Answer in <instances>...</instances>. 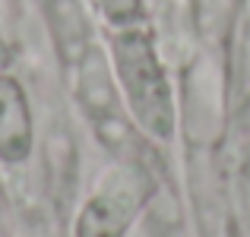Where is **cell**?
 Listing matches in <instances>:
<instances>
[{"label":"cell","instance_id":"6","mask_svg":"<svg viewBox=\"0 0 250 237\" xmlns=\"http://www.w3.org/2000/svg\"><path fill=\"white\" fill-rule=\"evenodd\" d=\"M98 16L108 29H127V25L146 22V0H95Z\"/></svg>","mask_w":250,"mask_h":237},{"label":"cell","instance_id":"2","mask_svg":"<svg viewBox=\"0 0 250 237\" xmlns=\"http://www.w3.org/2000/svg\"><path fill=\"white\" fill-rule=\"evenodd\" d=\"M155 174L143 161H114L76 212L73 237H127L146 209Z\"/></svg>","mask_w":250,"mask_h":237},{"label":"cell","instance_id":"7","mask_svg":"<svg viewBox=\"0 0 250 237\" xmlns=\"http://www.w3.org/2000/svg\"><path fill=\"white\" fill-rule=\"evenodd\" d=\"M6 63V41H3V32H0V70H3Z\"/></svg>","mask_w":250,"mask_h":237},{"label":"cell","instance_id":"1","mask_svg":"<svg viewBox=\"0 0 250 237\" xmlns=\"http://www.w3.org/2000/svg\"><path fill=\"white\" fill-rule=\"evenodd\" d=\"M108 57L124 108L152 142H171L177 133V95L168 73V57L146 22L111 29Z\"/></svg>","mask_w":250,"mask_h":237},{"label":"cell","instance_id":"5","mask_svg":"<svg viewBox=\"0 0 250 237\" xmlns=\"http://www.w3.org/2000/svg\"><path fill=\"white\" fill-rule=\"evenodd\" d=\"M35 152V114L25 85L0 70V161L16 168Z\"/></svg>","mask_w":250,"mask_h":237},{"label":"cell","instance_id":"3","mask_svg":"<svg viewBox=\"0 0 250 237\" xmlns=\"http://www.w3.org/2000/svg\"><path fill=\"white\" fill-rule=\"evenodd\" d=\"M67 73H70V85H73V98L98 142H108L133 127V117L127 114L121 89H117L111 57L102 44H95Z\"/></svg>","mask_w":250,"mask_h":237},{"label":"cell","instance_id":"4","mask_svg":"<svg viewBox=\"0 0 250 237\" xmlns=\"http://www.w3.org/2000/svg\"><path fill=\"white\" fill-rule=\"evenodd\" d=\"M225 111H228V82L225 70L209 54H196L184 63V95L181 114L184 130L193 149H209L225 133Z\"/></svg>","mask_w":250,"mask_h":237}]
</instances>
